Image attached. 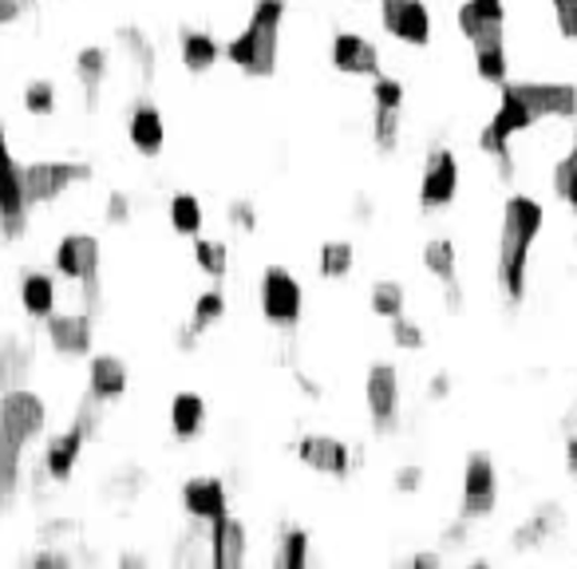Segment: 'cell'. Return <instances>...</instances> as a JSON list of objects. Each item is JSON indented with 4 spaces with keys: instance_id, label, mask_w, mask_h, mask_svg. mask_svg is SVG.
<instances>
[{
    "instance_id": "obj_25",
    "label": "cell",
    "mask_w": 577,
    "mask_h": 569,
    "mask_svg": "<svg viewBox=\"0 0 577 569\" xmlns=\"http://www.w3.org/2000/svg\"><path fill=\"white\" fill-rule=\"evenodd\" d=\"M566 526V511H562L558 503H542L531 511V518L522 522V526H514L511 530V550L519 554H531L538 550L542 541L558 538V530Z\"/></svg>"
},
{
    "instance_id": "obj_23",
    "label": "cell",
    "mask_w": 577,
    "mask_h": 569,
    "mask_svg": "<svg viewBox=\"0 0 577 569\" xmlns=\"http://www.w3.org/2000/svg\"><path fill=\"white\" fill-rule=\"evenodd\" d=\"M127 142H131L142 159H154V154H162V147H167V119H162V111L151 99H139V104L131 107V115H127Z\"/></svg>"
},
{
    "instance_id": "obj_49",
    "label": "cell",
    "mask_w": 577,
    "mask_h": 569,
    "mask_svg": "<svg viewBox=\"0 0 577 569\" xmlns=\"http://www.w3.org/2000/svg\"><path fill=\"white\" fill-rule=\"evenodd\" d=\"M451 376H447V372H436V376L427 379V399H431V404H444L447 396H451Z\"/></svg>"
},
{
    "instance_id": "obj_33",
    "label": "cell",
    "mask_w": 577,
    "mask_h": 569,
    "mask_svg": "<svg viewBox=\"0 0 577 569\" xmlns=\"http://www.w3.org/2000/svg\"><path fill=\"white\" fill-rule=\"evenodd\" d=\"M115 40H119V47L127 52L135 72H139L142 79H154V72H159V44L142 29H119Z\"/></svg>"
},
{
    "instance_id": "obj_14",
    "label": "cell",
    "mask_w": 577,
    "mask_h": 569,
    "mask_svg": "<svg viewBox=\"0 0 577 569\" xmlns=\"http://www.w3.org/2000/svg\"><path fill=\"white\" fill-rule=\"evenodd\" d=\"M329 64L332 72H341V76H352V79H372L384 72V56H380L376 40H368L364 32H352V29H341L332 36Z\"/></svg>"
},
{
    "instance_id": "obj_19",
    "label": "cell",
    "mask_w": 577,
    "mask_h": 569,
    "mask_svg": "<svg viewBox=\"0 0 577 569\" xmlns=\"http://www.w3.org/2000/svg\"><path fill=\"white\" fill-rule=\"evenodd\" d=\"M87 391L99 404H119L131 391V368L115 352H92L87 356Z\"/></svg>"
},
{
    "instance_id": "obj_46",
    "label": "cell",
    "mask_w": 577,
    "mask_h": 569,
    "mask_svg": "<svg viewBox=\"0 0 577 569\" xmlns=\"http://www.w3.org/2000/svg\"><path fill=\"white\" fill-rule=\"evenodd\" d=\"M427 483V471L419 463H399L396 471H392V491L396 494H419Z\"/></svg>"
},
{
    "instance_id": "obj_8",
    "label": "cell",
    "mask_w": 577,
    "mask_h": 569,
    "mask_svg": "<svg viewBox=\"0 0 577 569\" xmlns=\"http://www.w3.org/2000/svg\"><path fill=\"white\" fill-rule=\"evenodd\" d=\"M364 408L376 436H396L404 419V384L392 361H372L364 372Z\"/></svg>"
},
{
    "instance_id": "obj_15",
    "label": "cell",
    "mask_w": 577,
    "mask_h": 569,
    "mask_svg": "<svg viewBox=\"0 0 577 569\" xmlns=\"http://www.w3.org/2000/svg\"><path fill=\"white\" fill-rule=\"evenodd\" d=\"M297 459L309 471L329 474V479H349L352 466L360 463L356 451L341 436H329V431H309V436L297 439Z\"/></svg>"
},
{
    "instance_id": "obj_56",
    "label": "cell",
    "mask_w": 577,
    "mask_h": 569,
    "mask_svg": "<svg viewBox=\"0 0 577 569\" xmlns=\"http://www.w3.org/2000/svg\"><path fill=\"white\" fill-rule=\"evenodd\" d=\"M4 131H9V127H4V119H0V135H4Z\"/></svg>"
},
{
    "instance_id": "obj_17",
    "label": "cell",
    "mask_w": 577,
    "mask_h": 569,
    "mask_svg": "<svg viewBox=\"0 0 577 569\" xmlns=\"http://www.w3.org/2000/svg\"><path fill=\"white\" fill-rule=\"evenodd\" d=\"M179 506L194 526H210L214 518L229 514V491L218 474H190L179 486Z\"/></svg>"
},
{
    "instance_id": "obj_22",
    "label": "cell",
    "mask_w": 577,
    "mask_h": 569,
    "mask_svg": "<svg viewBox=\"0 0 577 569\" xmlns=\"http://www.w3.org/2000/svg\"><path fill=\"white\" fill-rule=\"evenodd\" d=\"M226 60V44H222L214 32L206 29H190L182 24L179 29V64L186 67L190 76H206L214 67Z\"/></svg>"
},
{
    "instance_id": "obj_21",
    "label": "cell",
    "mask_w": 577,
    "mask_h": 569,
    "mask_svg": "<svg viewBox=\"0 0 577 569\" xmlns=\"http://www.w3.org/2000/svg\"><path fill=\"white\" fill-rule=\"evenodd\" d=\"M17 301H20V313L29 321L44 324L47 316L60 309V284L56 273H44V269H24L17 284Z\"/></svg>"
},
{
    "instance_id": "obj_13",
    "label": "cell",
    "mask_w": 577,
    "mask_h": 569,
    "mask_svg": "<svg viewBox=\"0 0 577 569\" xmlns=\"http://www.w3.org/2000/svg\"><path fill=\"white\" fill-rule=\"evenodd\" d=\"M380 4V29L384 36L404 47H431L436 40V20L424 0H376Z\"/></svg>"
},
{
    "instance_id": "obj_31",
    "label": "cell",
    "mask_w": 577,
    "mask_h": 569,
    "mask_svg": "<svg viewBox=\"0 0 577 569\" xmlns=\"http://www.w3.org/2000/svg\"><path fill=\"white\" fill-rule=\"evenodd\" d=\"M167 222L179 237H199L206 229V206H202L199 194H190V190H179L171 194L167 202Z\"/></svg>"
},
{
    "instance_id": "obj_36",
    "label": "cell",
    "mask_w": 577,
    "mask_h": 569,
    "mask_svg": "<svg viewBox=\"0 0 577 569\" xmlns=\"http://www.w3.org/2000/svg\"><path fill=\"white\" fill-rule=\"evenodd\" d=\"M194 269L206 273L210 281H226L229 273V246L218 237H194Z\"/></svg>"
},
{
    "instance_id": "obj_26",
    "label": "cell",
    "mask_w": 577,
    "mask_h": 569,
    "mask_svg": "<svg viewBox=\"0 0 577 569\" xmlns=\"http://www.w3.org/2000/svg\"><path fill=\"white\" fill-rule=\"evenodd\" d=\"M506 0H463L459 9H455V29L463 32V40L487 36V32H502L506 29Z\"/></svg>"
},
{
    "instance_id": "obj_2",
    "label": "cell",
    "mask_w": 577,
    "mask_h": 569,
    "mask_svg": "<svg viewBox=\"0 0 577 569\" xmlns=\"http://www.w3.org/2000/svg\"><path fill=\"white\" fill-rule=\"evenodd\" d=\"M289 0H254L246 24L226 40V64L249 79H274L281 67V29Z\"/></svg>"
},
{
    "instance_id": "obj_54",
    "label": "cell",
    "mask_w": 577,
    "mask_h": 569,
    "mask_svg": "<svg viewBox=\"0 0 577 569\" xmlns=\"http://www.w3.org/2000/svg\"><path fill=\"white\" fill-rule=\"evenodd\" d=\"M352 210H356L360 222H372V202L368 198H356V202H352Z\"/></svg>"
},
{
    "instance_id": "obj_38",
    "label": "cell",
    "mask_w": 577,
    "mask_h": 569,
    "mask_svg": "<svg viewBox=\"0 0 577 569\" xmlns=\"http://www.w3.org/2000/svg\"><path fill=\"white\" fill-rule=\"evenodd\" d=\"M404 111H388V107H372V147L380 154H396L404 142Z\"/></svg>"
},
{
    "instance_id": "obj_45",
    "label": "cell",
    "mask_w": 577,
    "mask_h": 569,
    "mask_svg": "<svg viewBox=\"0 0 577 569\" xmlns=\"http://www.w3.org/2000/svg\"><path fill=\"white\" fill-rule=\"evenodd\" d=\"M104 222L107 226H127L131 222V214H135V202H131V194L127 190H107V198H104Z\"/></svg>"
},
{
    "instance_id": "obj_55",
    "label": "cell",
    "mask_w": 577,
    "mask_h": 569,
    "mask_svg": "<svg viewBox=\"0 0 577 569\" xmlns=\"http://www.w3.org/2000/svg\"><path fill=\"white\" fill-rule=\"evenodd\" d=\"M569 154H577V119H574V131H569V147H566Z\"/></svg>"
},
{
    "instance_id": "obj_34",
    "label": "cell",
    "mask_w": 577,
    "mask_h": 569,
    "mask_svg": "<svg viewBox=\"0 0 577 569\" xmlns=\"http://www.w3.org/2000/svg\"><path fill=\"white\" fill-rule=\"evenodd\" d=\"M32 364H36V356H32L29 341H17V336H12V341L0 344V391L24 384V379L32 376Z\"/></svg>"
},
{
    "instance_id": "obj_3",
    "label": "cell",
    "mask_w": 577,
    "mask_h": 569,
    "mask_svg": "<svg viewBox=\"0 0 577 569\" xmlns=\"http://www.w3.org/2000/svg\"><path fill=\"white\" fill-rule=\"evenodd\" d=\"M52 269L56 277L72 281L79 289V304L99 313V277H104V246L87 229H67L52 246Z\"/></svg>"
},
{
    "instance_id": "obj_4",
    "label": "cell",
    "mask_w": 577,
    "mask_h": 569,
    "mask_svg": "<svg viewBox=\"0 0 577 569\" xmlns=\"http://www.w3.org/2000/svg\"><path fill=\"white\" fill-rule=\"evenodd\" d=\"M257 309L277 332H293L304 316V284L289 266H266L257 277Z\"/></svg>"
},
{
    "instance_id": "obj_12",
    "label": "cell",
    "mask_w": 577,
    "mask_h": 569,
    "mask_svg": "<svg viewBox=\"0 0 577 569\" xmlns=\"http://www.w3.org/2000/svg\"><path fill=\"white\" fill-rule=\"evenodd\" d=\"M95 309L76 304V309H56V313L44 321L47 348L64 356V361H87L95 348Z\"/></svg>"
},
{
    "instance_id": "obj_48",
    "label": "cell",
    "mask_w": 577,
    "mask_h": 569,
    "mask_svg": "<svg viewBox=\"0 0 577 569\" xmlns=\"http://www.w3.org/2000/svg\"><path fill=\"white\" fill-rule=\"evenodd\" d=\"M471 530H474V522H467V518H459V514H455V518L444 526V538H439V546H444V550H463L467 541H471Z\"/></svg>"
},
{
    "instance_id": "obj_20",
    "label": "cell",
    "mask_w": 577,
    "mask_h": 569,
    "mask_svg": "<svg viewBox=\"0 0 577 569\" xmlns=\"http://www.w3.org/2000/svg\"><path fill=\"white\" fill-rule=\"evenodd\" d=\"M111 72H115V52H111V47L84 44L76 52V60H72V76H76V84L84 87V107H87V111H95V104H99V92L107 87Z\"/></svg>"
},
{
    "instance_id": "obj_52",
    "label": "cell",
    "mask_w": 577,
    "mask_h": 569,
    "mask_svg": "<svg viewBox=\"0 0 577 569\" xmlns=\"http://www.w3.org/2000/svg\"><path fill=\"white\" fill-rule=\"evenodd\" d=\"M29 566H72V554L67 550H56V554H32Z\"/></svg>"
},
{
    "instance_id": "obj_44",
    "label": "cell",
    "mask_w": 577,
    "mask_h": 569,
    "mask_svg": "<svg viewBox=\"0 0 577 569\" xmlns=\"http://www.w3.org/2000/svg\"><path fill=\"white\" fill-rule=\"evenodd\" d=\"M226 222H229V229H237V234H254L257 222H261V210H257L254 198H229Z\"/></svg>"
},
{
    "instance_id": "obj_35",
    "label": "cell",
    "mask_w": 577,
    "mask_h": 569,
    "mask_svg": "<svg viewBox=\"0 0 577 569\" xmlns=\"http://www.w3.org/2000/svg\"><path fill=\"white\" fill-rule=\"evenodd\" d=\"M368 309H372V316H380V321H392V316L407 313V289H404V281H396V277H380V281H372Z\"/></svg>"
},
{
    "instance_id": "obj_53",
    "label": "cell",
    "mask_w": 577,
    "mask_h": 569,
    "mask_svg": "<svg viewBox=\"0 0 577 569\" xmlns=\"http://www.w3.org/2000/svg\"><path fill=\"white\" fill-rule=\"evenodd\" d=\"M407 566H412V569H439V566H444V554H439V550L412 554V558H407Z\"/></svg>"
},
{
    "instance_id": "obj_24",
    "label": "cell",
    "mask_w": 577,
    "mask_h": 569,
    "mask_svg": "<svg viewBox=\"0 0 577 569\" xmlns=\"http://www.w3.org/2000/svg\"><path fill=\"white\" fill-rule=\"evenodd\" d=\"M471 64L474 76L491 87H502L511 79V47H506V29L487 32V36L471 40Z\"/></svg>"
},
{
    "instance_id": "obj_40",
    "label": "cell",
    "mask_w": 577,
    "mask_h": 569,
    "mask_svg": "<svg viewBox=\"0 0 577 569\" xmlns=\"http://www.w3.org/2000/svg\"><path fill=\"white\" fill-rule=\"evenodd\" d=\"M226 313H229V301H226V293H222L218 284H210V289H202V293L194 297V304H190V321L199 324L202 332L214 329V324H218Z\"/></svg>"
},
{
    "instance_id": "obj_11",
    "label": "cell",
    "mask_w": 577,
    "mask_h": 569,
    "mask_svg": "<svg viewBox=\"0 0 577 569\" xmlns=\"http://www.w3.org/2000/svg\"><path fill=\"white\" fill-rule=\"evenodd\" d=\"M47 399L40 396L29 384H17V388L0 391V431L17 436L20 443H36L47 436Z\"/></svg>"
},
{
    "instance_id": "obj_50",
    "label": "cell",
    "mask_w": 577,
    "mask_h": 569,
    "mask_svg": "<svg viewBox=\"0 0 577 569\" xmlns=\"http://www.w3.org/2000/svg\"><path fill=\"white\" fill-rule=\"evenodd\" d=\"M24 17V0H0V32Z\"/></svg>"
},
{
    "instance_id": "obj_47",
    "label": "cell",
    "mask_w": 577,
    "mask_h": 569,
    "mask_svg": "<svg viewBox=\"0 0 577 569\" xmlns=\"http://www.w3.org/2000/svg\"><path fill=\"white\" fill-rule=\"evenodd\" d=\"M549 9H554V24H558L562 40L577 44V0H549Z\"/></svg>"
},
{
    "instance_id": "obj_27",
    "label": "cell",
    "mask_w": 577,
    "mask_h": 569,
    "mask_svg": "<svg viewBox=\"0 0 577 569\" xmlns=\"http://www.w3.org/2000/svg\"><path fill=\"white\" fill-rule=\"evenodd\" d=\"M24 459H29V443L0 431V514L12 511L20 486H24Z\"/></svg>"
},
{
    "instance_id": "obj_42",
    "label": "cell",
    "mask_w": 577,
    "mask_h": 569,
    "mask_svg": "<svg viewBox=\"0 0 577 569\" xmlns=\"http://www.w3.org/2000/svg\"><path fill=\"white\" fill-rule=\"evenodd\" d=\"M372 107H388V111H404L407 104V87L399 76H388V72H380L372 76Z\"/></svg>"
},
{
    "instance_id": "obj_6",
    "label": "cell",
    "mask_w": 577,
    "mask_h": 569,
    "mask_svg": "<svg viewBox=\"0 0 577 569\" xmlns=\"http://www.w3.org/2000/svg\"><path fill=\"white\" fill-rule=\"evenodd\" d=\"M32 226V206L24 194V162L17 159L9 131L0 135V237L20 241Z\"/></svg>"
},
{
    "instance_id": "obj_37",
    "label": "cell",
    "mask_w": 577,
    "mask_h": 569,
    "mask_svg": "<svg viewBox=\"0 0 577 569\" xmlns=\"http://www.w3.org/2000/svg\"><path fill=\"white\" fill-rule=\"evenodd\" d=\"M20 104H24V111H29L32 119H56L60 115V87L44 76L29 79L24 92H20Z\"/></svg>"
},
{
    "instance_id": "obj_28",
    "label": "cell",
    "mask_w": 577,
    "mask_h": 569,
    "mask_svg": "<svg viewBox=\"0 0 577 569\" xmlns=\"http://www.w3.org/2000/svg\"><path fill=\"white\" fill-rule=\"evenodd\" d=\"M167 423H171V436L182 443H194V439L206 431V399L199 391H179L167 408Z\"/></svg>"
},
{
    "instance_id": "obj_41",
    "label": "cell",
    "mask_w": 577,
    "mask_h": 569,
    "mask_svg": "<svg viewBox=\"0 0 577 569\" xmlns=\"http://www.w3.org/2000/svg\"><path fill=\"white\" fill-rule=\"evenodd\" d=\"M388 336H392V344H396L399 352H424L427 348V329L416 321V316H407V313L392 316Z\"/></svg>"
},
{
    "instance_id": "obj_32",
    "label": "cell",
    "mask_w": 577,
    "mask_h": 569,
    "mask_svg": "<svg viewBox=\"0 0 577 569\" xmlns=\"http://www.w3.org/2000/svg\"><path fill=\"white\" fill-rule=\"evenodd\" d=\"M356 269V246L344 241V237H329L317 249V277L321 281H344Z\"/></svg>"
},
{
    "instance_id": "obj_18",
    "label": "cell",
    "mask_w": 577,
    "mask_h": 569,
    "mask_svg": "<svg viewBox=\"0 0 577 569\" xmlns=\"http://www.w3.org/2000/svg\"><path fill=\"white\" fill-rule=\"evenodd\" d=\"M87 443H92V439H87L76 423H67L64 431H52V436H44V447H40V471H44L56 486H64L67 479L76 474V466H79V459H84Z\"/></svg>"
},
{
    "instance_id": "obj_9",
    "label": "cell",
    "mask_w": 577,
    "mask_h": 569,
    "mask_svg": "<svg viewBox=\"0 0 577 569\" xmlns=\"http://www.w3.org/2000/svg\"><path fill=\"white\" fill-rule=\"evenodd\" d=\"M459 518L467 522H487L499 514V466H494L491 451H467L463 459V486H459Z\"/></svg>"
},
{
    "instance_id": "obj_1",
    "label": "cell",
    "mask_w": 577,
    "mask_h": 569,
    "mask_svg": "<svg viewBox=\"0 0 577 569\" xmlns=\"http://www.w3.org/2000/svg\"><path fill=\"white\" fill-rule=\"evenodd\" d=\"M546 229V206L534 194H506L499 218V246H494V281L506 304L526 301V284H531V254L534 241Z\"/></svg>"
},
{
    "instance_id": "obj_10",
    "label": "cell",
    "mask_w": 577,
    "mask_h": 569,
    "mask_svg": "<svg viewBox=\"0 0 577 569\" xmlns=\"http://www.w3.org/2000/svg\"><path fill=\"white\" fill-rule=\"evenodd\" d=\"M506 87L531 107L538 124H574L577 119V84L569 79H506Z\"/></svg>"
},
{
    "instance_id": "obj_7",
    "label": "cell",
    "mask_w": 577,
    "mask_h": 569,
    "mask_svg": "<svg viewBox=\"0 0 577 569\" xmlns=\"http://www.w3.org/2000/svg\"><path fill=\"white\" fill-rule=\"evenodd\" d=\"M459 186H463V167H459V154L439 142L424 154V167H419V186L416 202L424 214H439V210H451L459 202Z\"/></svg>"
},
{
    "instance_id": "obj_51",
    "label": "cell",
    "mask_w": 577,
    "mask_h": 569,
    "mask_svg": "<svg viewBox=\"0 0 577 569\" xmlns=\"http://www.w3.org/2000/svg\"><path fill=\"white\" fill-rule=\"evenodd\" d=\"M562 459H566L569 479H574V483H577V431H569L566 443H562Z\"/></svg>"
},
{
    "instance_id": "obj_29",
    "label": "cell",
    "mask_w": 577,
    "mask_h": 569,
    "mask_svg": "<svg viewBox=\"0 0 577 569\" xmlns=\"http://www.w3.org/2000/svg\"><path fill=\"white\" fill-rule=\"evenodd\" d=\"M312 566V534L304 526L285 522L274 538V569H304Z\"/></svg>"
},
{
    "instance_id": "obj_16",
    "label": "cell",
    "mask_w": 577,
    "mask_h": 569,
    "mask_svg": "<svg viewBox=\"0 0 577 569\" xmlns=\"http://www.w3.org/2000/svg\"><path fill=\"white\" fill-rule=\"evenodd\" d=\"M206 561L214 569H242L249 561V526L234 511L206 526Z\"/></svg>"
},
{
    "instance_id": "obj_5",
    "label": "cell",
    "mask_w": 577,
    "mask_h": 569,
    "mask_svg": "<svg viewBox=\"0 0 577 569\" xmlns=\"http://www.w3.org/2000/svg\"><path fill=\"white\" fill-rule=\"evenodd\" d=\"M95 179V167L87 159H29L24 162V194L29 206H52L67 190L87 186Z\"/></svg>"
},
{
    "instance_id": "obj_43",
    "label": "cell",
    "mask_w": 577,
    "mask_h": 569,
    "mask_svg": "<svg viewBox=\"0 0 577 569\" xmlns=\"http://www.w3.org/2000/svg\"><path fill=\"white\" fill-rule=\"evenodd\" d=\"M104 408H107V404H99L92 391H84V396H79V404H76V411H72V423H76L87 439H95L99 431H104Z\"/></svg>"
},
{
    "instance_id": "obj_30",
    "label": "cell",
    "mask_w": 577,
    "mask_h": 569,
    "mask_svg": "<svg viewBox=\"0 0 577 569\" xmlns=\"http://www.w3.org/2000/svg\"><path fill=\"white\" fill-rule=\"evenodd\" d=\"M419 266L439 284L459 281V246H455V237H427L424 249H419Z\"/></svg>"
},
{
    "instance_id": "obj_39",
    "label": "cell",
    "mask_w": 577,
    "mask_h": 569,
    "mask_svg": "<svg viewBox=\"0 0 577 569\" xmlns=\"http://www.w3.org/2000/svg\"><path fill=\"white\" fill-rule=\"evenodd\" d=\"M549 190H554V198L569 214H577V154L566 151L562 159H554V167H549Z\"/></svg>"
}]
</instances>
